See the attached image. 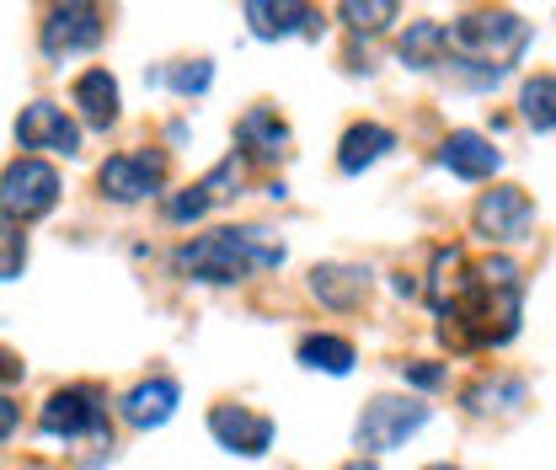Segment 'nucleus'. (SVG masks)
<instances>
[{"mask_svg": "<svg viewBox=\"0 0 556 470\" xmlns=\"http://www.w3.org/2000/svg\"><path fill=\"white\" fill-rule=\"evenodd\" d=\"M428 305L439 310V336L455 353L503 347L519 336L525 316V272L508 257L466 263L460 246H439L428 272Z\"/></svg>", "mask_w": 556, "mask_h": 470, "instance_id": "nucleus-1", "label": "nucleus"}, {"mask_svg": "<svg viewBox=\"0 0 556 470\" xmlns=\"http://www.w3.org/2000/svg\"><path fill=\"white\" fill-rule=\"evenodd\" d=\"M208 433H214L219 449L247 455V460L268 455L278 439L274 417H263V411H252V406H214V411H208Z\"/></svg>", "mask_w": 556, "mask_h": 470, "instance_id": "nucleus-10", "label": "nucleus"}, {"mask_svg": "<svg viewBox=\"0 0 556 470\" xmlns=\"http://www.w3.org/2000/svg\"><path fill=\"white\" fill-rule=\"evenodd\" d=\"M428 470H460V466H428Z\"/></svg>", "mask_w": 556, "mask_h": 470, "instance_id": "nucleus-31", "label": "nucleus"}, {"mask_svg": "<svg viewBox=\"0 0 556 470\" xmlns=\"http://www.w3.org/2000/svg\"><path fill=\"white\" fill-rule=\"evenodd\" d=\"M16 144L22 150H49V155H80V129L65 107L54 102H27L22 118H16Z\"/></svg>", "mask_w": 556, "mask_h": 470, "instance_id": "nucleus-12", "label": "nucleus"}, {"mask_svg": "<svg viewBox=\"0 0 556 470\" xmlns=\"http://www.w3.org/2000/svg\"><path fill=\"white\" fill-rule=\"evenodd\" d=\"M471 225H477V236L482 241H503V246H514V241H525L530 230H535V203L525 188H492L477 199V214H471Z\"/></svg>", "mask_w": 556, "mask_h": 470, "instance_id": "nucleus-9", "label": "nucleus"}, {"mask_svg": "<svg viewBox=\"0 0 556 470\" xmlns=\"http://www.w3.org/2000/svg\"><path fill=\"white\" fill-rule=\"evenodd\" d=\"M338 16L348 22V33H380V27H391L402 16V5L396 0H343Z\"/></svg>", "mask_w": 556, "mask_h": 470, "instance_id": "nucleus-24", "label": "nucleus"}, {"mask_svg": "<svg viewBox=\"0 0 556 470\" xmlns=\"http://www.w3.org/2000/svg\"><path fill=\"white\" fill-rule=\"evenodd\" d=\"M439 166H444L450 177H460V182H486V177H497L503 150H492V139L486 135L455 129V135L439 144Z\"/></svg>", "mask_w": 556, "mask_h": 470, "instance_id": "nucleus-14", "label": "nucleus"}, {"mask_svg": "<svg viewBox=\"0 0 556 470\" xmlns=\"http://www.w3.org/2000/svg\"><path fill=\"white\" fill-rule=\"evenodd\" d=\"M402 65L407 69H439L450 65V27L444 22H413L407 33H402Z\"/></svg>", "mask_w": 556, "mask_h": 470, "instance_id": "nucleus-20", "label": "nucleus"}, {"mask_svg": "<svg viewBox=\"0 0 556 470\" xmlns=\"http://www.w3.org/2000/svg\"><path fill=\"white\" fill-rule=\"evenodd\" d=\"M241 16H247V27H252V38H263V43H274V38H294V33H305L311 22H316V11L311 5H294V0H247L241 5Z\"/></svg>", "mask_w": 556, "mask_h": 470, "instance_id": "nucleus-18", "label": "nucleus"}, {"mask_svg": "<svg viewBox=\"0 0 556 470\" xmlns=\"http://www.w3.org/2000/svg\"><path fill=\"white\" fill-rule=\"evenodd\" d=\"M70 102H75V113H80V124L86 129H97V135H108L113 124H118V80L108 75V69H86V75H75V86H70Z\"/></svg>", "mask_w": 556, "mask_h": 470, "instance_id": "nucleus-16", "label": "nucleus"}, {"mask_svg": "<svg viewBox=\"0 0 556 470\" xmlns=\"http://www.w3.org/2000/svg\"><path fill=\"white\" fill-rule=\"evenodd\" d=\"M278 263H283V246L268 230H257V225H247V230L219 225V230L193 236V241H182L172 252V268L188 283H241V278L278 268Z\"/></svg>", "mask_w": 556, "mask_h": 470, "instance_id": "nucleus-2", "label": "nucleus"}, {"mask_svg": "<svg viewBox=\"0 0 556 470\" xmlns=\"http://www.w3.org/2000/svg\"><path fill=\"white\" fill-rule=\"evenodd\" d=\"M22 268H27V236H22V225H11L0 214V283L22 278Z\"/></svg>", "mask_w": 556, "mask_h": 470, "instance_id": "nucleus-25", "label": "nucleus"}, {"mask_svg": "<svg viewBox=\"0 0 556 470\" xmlns=\"http://www.w3.org/2000/svg\"><path fill=\"white\" fill-rule=\"evenodd\" d=\"M161 80L172 91H182V97H199V91H208V80H214V65L208 60H188V65H172Z\"/></svg>", "mask_w": 556, "mask_h": 470, "instance_id": "nucleus-26", "label": "nucleus"}, {"mask_svg": "<svg viewBox=\"0 0 556 470\" xmlns=\"http://www.w3.org/2000/svg\"><path fill=\"white\" fill-rule=\"evenodd\" d=\"M241 188V155H225L208 177H199L193 188H182V193H166L161 203V214L172 219V225H193V219H204L214 203H225L230 193Z\"/></svg>", "mask_w": 556, "mask_h": 470, "instance_id": "nucleus-11", "label": "nucleus"}, {"mask_svg": "<svg viewBox=\"0 0 556 470\" xmlns=\"http://www.w3.org/2000/svg\"><path fill=\"white\" fill-rule=\"evenodd\" d=\"M236 144H241V161H263V166H274L289 155V124L278 118L274 107H247L241 113V124H236Z\"/></svg>", "mask_w": 556, "mask_h": 470, "instance_id": "nucleus-13", "label": "nucleus"}, {"mask_svg": "<svg viewBox=\"0 0 556 470\" xmlns=\"http://www.w3.org/2000/svg\"><path fill=\"white\" fill-rule=\"evenodd\" d=\"M343 470H375V460H364V455H358V460H348Z\"/></svg>", "mask_w": 556, "mask_h": 470, "instance_id": "nucleus-30", "label": "nucleus"}, {"mask_svg": "<svg viewBox=\"0 0 556 470\" xmlns=\"http://www.w3.org/2000/svg\"><path fill=\"white\" fill-rule=\"evenodd\" d=\"M402 380L417 385V391H439V385H444V369L428 364V358H413V364H402Z\"/></svg>", "mask_w": 556, "mask_h": 470, "instance_id": "nucleus-27", "label": "nucleus"}, {"mask_svg": "<svg viewBox=\"0 0 556 470\" xmlns=\"http://www.w3.org/2000/svg\"><path fill=\"white\" fill-rule=\"evenodd\" d=\"M519 118L535 129V135H556V75L541 69L519 86Z\"/></svg>", "mask_w": 556, "mask_h": 470, "instance_id": "nucleus-22", "label": "nucleus"}, {"mask_svg": "<svg viewBox=\"0 0 556 470\" xmlns=\"http://www.w3.org/2000/svg\"><path fill=\"white\" fill-rule=\"evenodd\" d=\"M530 49V22L519 11H466L450 22V65H477L471 86H497Z\"/></svg>", "mask_w": 556, "mask_h": 470, "instance_id": "nucleus-3", "label": "nucleus"}, {"mask_svg": "<svg viewBox=\"0 0 556 470\" xmlns=\"http://www.w3.org/2000/svg\"><path fill=\"white\" fill-rule=\"evenodd\" d=\"M294 358H300L305 369H316V374H348V369L358 364L353 342H348V336H332V332H311V336H300Z\"/></svg>", "mask_w": 556, "mask_h": 470, "instance_id": "nucleus-21", "label": "nucleus"}, {"mask_svg": "<svg viewBox=\"0 0 556 470\" xmlns=\"http://www.w3.org/2000/svg\"><path fill=\"white\" fill-rule=\"evenodd\" d=\"M391 150H396V135H391L386 124H353L343 135V144H338V172L358 177L364 166H375V161L391 155Z\"/></svg>", "mask_w": 556, "mask_h": 470, "instance_id": "nucleus-19", "label": "nucleus"}, {"mask_svg": "<svg viewBox=\"0 0 556 470\" xmlns=\"http://www.w3.org/2000/svg\"><path fill=\"white\" fill-rule=\"evenodd\" d=\"M60 203V172L38 155H16L5 172H0V214L11 225H33L43 214H54Z\"/></svg>", "mask_w": 556, "mask_h": 470, "instance_id": "nucleus-4", "label": "nucleus"}, {"mask_svg": "<svg viewBox=\"0 0 556 470\" xmlns=\"http://www.w3.org/2000/svg\"><path fill=\"white\" fill-rule=\"evenodd\" d=\"M102 38H108V11L102 5H54L43 16V27H38V49L54 65H65L75 54H91Z\"/></svg>", "mask_w": 556, "mask_h": 470, "instance_id": "nucleus-7", "label": "nucleus"}, {"mask_svg": "<svg viewBox=\"0 0 556 470\" xmlns=\"http://www.w3.org/2000/svg\"><path fill=\"white\" fill-rule=\"evenodd\" d=\"M27 369H22V358L11 353V347H0V385H16Z\"/></svg>", "mask_w": 556, "mask_h": 470, "instance_id": "nucleus-29", "label": "nucleus"}, {"mask_svg": "<svg viewBox=\"0 0 556 470\" xmlns=\"http://www.w3.org/2000/svg\"><path fill=\"white\" fill-rule=\"evenodd\" d=\"M97 188L102 199L113 203H144L166 188V155L161 150H124V155H108L97 166Z\"/></svg>", "mask_w": 556, "mask_h": 470, "instance_id": "nucleus-8", "label": "nucleus"}, {"mask_svg": "<svg viewBox=\"0 0 556 470\" xmlns=\"http://www.w3.org/2000/svg\"><path fill=\"white\" fill-rule=\"evenodd\" d=\"M311 294L327 310H358L364 294H369V268H358V263H321V268H311Z\"/></svg>", "mask_w": 556, "mask_h": 470, "instance_id": "nucleus-17", "label": "nucleus"}, {"mask_svg": "<svg viewBox=\"0 0 556 470\" xmlns=\"http://www.w3.org/2000/svg\"><path fill=\"white\" fill-rule=\"evenodd\" d=\"M422 422H428V406L413 402V396H375V402L364 406L353 439H358V449H364V460H369V455H391V449H402Z\"/></svg>", "mask_w": 556, "mask_h": 470, "instance_id": "nucleus-6", "label": "nucleus"}, {"mask_svg": "<svg viewBox=\"0 0 556 470\" xmlns=\"http://www.w3.org/2000/svg\"><path fill=\"white\" fill-rule=\"evenodd\" d=\"M43 439H108V396L97 385H65L38 411Z\"/></svg>", "mask_w": 556, "mask_h": 470, "instance_id": "nucleus-5", "label": "nucleus"}, {"mask_svg": "<svg viewBox=\"0 0 556 470\" xmlns=\"http://www.w3.org/2000/svg\"><path fill=\"white\" fill-rule=\"evenodd\" d=\"M525 402V380H508V374H497V380H477L471 391H466V406L477 411V417H492V411H508V406Z\"/></svg>", "mask_w": 556, "mask_h": 470, "instance_id": "nucleus-23", "label": "nucleus"}, {"mask_svg": "<svg viewBox=\"0 0 556 470\" xmlns=\"http://www.w3.org/2000/svg\"><path fill=\"white\" fill-rule=\"evenodd\" d=\"M16 422H22V406L11 402V396H0V444L16 433Z\"/></svg>", "mask_w": 556, "mask_h": 470, "instance_id": "nucleus-28", "label": "nucleus"}, {"mask_svg": "<svg viewBox=\"0 0 556 470\" xmlns=\"http://www.w3.org/2000/svg\"><path fill=\"white\" fill-rule=\"evenodd\" d=\"M182 402V391H177V380L172 374H155V380H139L135 391L118 402V417L135 428V433H150V428H161V422H172V411Z\"/></svg>", "mask_w": 556, "mask_h": 470, "instance_id": "nucleus-15", "label": "nucleus"}]
</instances>
